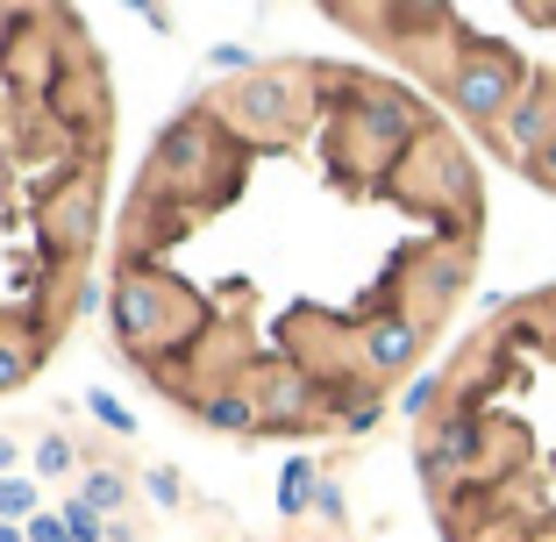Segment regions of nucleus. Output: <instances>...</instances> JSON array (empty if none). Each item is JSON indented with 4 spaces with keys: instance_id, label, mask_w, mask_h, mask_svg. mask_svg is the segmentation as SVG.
<instances>
[{
    "instance_id": "obj_18",
    "label": "nucleus",
    "mask_w": 556,
    "mask_h": 542,
    "mask_svg": "<svg viewBox=\"0 0 556 542\" xmlns=\"http://www.w3.org/2000/svg\"><path fill=\"white\" fill-rule=\"evenodd\" d=\"M207 65H214V72H250V50H243V43H214Z\"/></svg>"
},
{
    "instance_id": "obj_1",
    "label": "nucleus",
    "mask_w": 556,
    "mask_h": 542,
    "mask_svg": "<svg viewBox=\"0 0 556 542\" xmlns=\"http://www.w3.org/2000/svg\"><path fill=\"white\" fill-rule=\"evenodd\" d=\"M450 93H457V108L471 122H507L514 115V65L500 58V50H478L471 65L457 72V86H450Z\"/></svg>"
},
{
    "instance_id": "obj_17",
    "label": "nucleus",
    "mask_w": 556,
    "mask_h": 542,
    "mask_svg": "<svg viewBox=\"0 0 556 542\" xmlns=\"http://www.w3.org/2000/svg\"><path fill=\"white\" fill-rule=\"evenodd\" d=\"M300 407H307V386L300 378H278L271 400H264V414H300Z\"/></svg>"
},
{
    "instance_id": "obj_3",
    "label": "nucleus",
    "mask_w": 556,
    "mask_h": 542,
    "mask_svg": "<svg viewBox=\"0 0 556 542\" xmlns=\"http://www.w3.org/2000/svg\"><path fill=\"white\" fill-rule=\"evenodd\" d=\"M414 350H421V322H407V314H386V322H371V336H364V357H371L378 371L414 364Z\"/></svg>"
},
{
    "instance_id": "obj_14",
    "label": "nucleus",
    "mask_w": 556,
    "mask_h": 542,
    "mask_svg": "<svg viewBox=\"0 0 556 542\" xmlns=\"http://www.w3.org/2000/svg\"><path fill=\"white\" fill-rule=\"evenodd\" d=\"M364 122H371L378 136H407L414 129V115L400 108V100H371V108H364Z\"/></svg>"
},
{
    "instance_id": "obj_19",
    "label": "nucleus",
    "mask_w": 556,
    "mask_h": 542,
    "mask_svg": "<svg viewBox=\"0 0 556 542\" xmlns=\"http://www.w3.org/2000/svg\"><path fill=\"white\" fill-rule=\"evenodd\" d=\"M29 542H72V535H65V521H58V514H36V521H29Z\"/></svg>"
},
{
    "instance_id": "obj_4",
    "label": "nucleus",
    "mask_w": 556,
    "mask_h": 542,
    "mask_svg": "<svg viewBox=\"0 0 556 542\" xmlns=\"http://www.w3.org/2000/svg\"><path fill=\"white\" fill-rule=\"evenodd\" d=\"M507 136L528 150V157H535V150H549V143H556V93H528V100H514Z\"/></svg>"
},
{
    "instance_id": "obj_2",
    "label": "nucleus",
    "mask_w": 556,
    "mask_h": 542,
    "mask_svg": "<svg viewBox=\"0 0 556 542\" xmlns=\"http://www.w3.org/2000/svg\"><path fill=\"white\" fill-rule=\"evenodd\" d=\"M115 329L129 336V343L164 336V329H172V293H164L157 279H122V293H115Z\"/></svg>"
},
{
    "instance_id": "obj_12",
    "label": "nucleus",
    "mask_w": 556,
    "mask_h": 542,
    "mask_svg": "<svg viewBox=\"0 0 556 542\" xmlns=\"http://www.w3.org/2000/svg\"><path fill=\"white\" fill-rule=\"evenodd\" d=\"M72 471V436H43L36 443V478H65Z\"/></svg>"
},
{
    "instance_id": "obj_22",
    "label": "nucleus",
    "mask_w": 556,
    "mask_h": 542,
    "mask_svg": "<svg viewBox=\"0 0 556 542\" xmlns=\"http://www.w3.org/2000/svg\"><path fill=\"white\" fill-rule=\"evenodd\" d=\"M0 478H15V436H0Z\"/></svg>"
},
{
    "instance_id": "obj_13",
    "label": "nucleus",
    "mask_w": 556,
    "mask_h": 542,
    "mask_svg": "<svg viewBox=\"0 0 556 542\" xmlns=\"http://www.w3.org/2000/svg\"><path fill=\"white\" fill-rule=\"evenodd\" d=\"M86 407H93V421H108V428H115V436H136V414L122 407L115 393H100V386H93V393H86Z\"/></svg>"
},
{
    "instance_id": "obj_9",
    "label": "nucleus",
    "mask_w": 556,
    "mask_h": 542,
    "mask_svg": "<svg viewBox=\"0 0 556 542\" xmlns=\"http://www.w3.org/2000/svg\"><path fill=\"white\" fill-rule=\"evenodd\" d=\"M257 414L264 407H257V400H243V393H214L207 400V421L214 428H257Z\"/></svg>"
},
{
    "instance_id": "obj_21",
    "label": "nucleus",
    "mask_w": 556,
    "mask_h": 542,
    "mask_svg": "<svg viewBox=\"0 0 556 542\" xmlns=\"http://www.w3.org/2000/svg\"><path fill=\"white\" fill-rule=\"evenodd\" d=\"M535 179H542V186H556V143H549V150H535Z\"/></svg>"
},
{
    "instance_id": "obj_5",
    "label": "nucleus",
    "mask_w": 556,
    "mask_h": 542,
    "mask_svg": "<svg viewBox=\"0 0 556 542\" xmlns=\"http://www.w3.org/2000/svg\"><path fill=\"white\" fill-rule=\"evenodd\" d=\"M314 500H321V478H314L307 457H286V471H278V514H307Z\"/></svg>"
},
{
    "instance_id": "obj_6",
    "label": "nucleus",
    "mask_w": 556,
    "mask_h": 542,
    "mask_svg": "<svg viewBox=\"0 0 556 542\" xmlns=\"http://www.w3.org/2000/svg\"><path fill=\"white\" fill-rule=\"evenodd\" d=\"M471 450H478L471 421H442L435 443H428V471H457V464H471Z\"/></svg>"
},
{
    "instance_id": "obj_23",
    "label": "nucleus",
    "mask_w": 556,
    "mask_h": 542,
    "mask_svg": "<svg viewBox=\"0 0 556 542\" xmlns=\"http://www.w3.org/2000/svg\"><path fill=\"white\" fill-rule=\"evenodd\" d=\"M0 542H29V528H15V521H0Z\"/></svg>"
},
{
    "instance_id": "obj_8",
    "label": "nucleus",
    "mask_w": 556,
    "mask_h": 542,
    "mask_svg": "<svg viewBox=\"0 0 556 542\" xmlns=\"http://www.w3.org/2000/svg\"><path fill=\"white\" fill-rule=\"evenodd\" d=\"M36 478H0V521H15V528H29L36 521Z\"/></svg>"
},
{
    "instance_id": "obj_24",
    "label": "nucleus",
    "mask_w": 556,
    "mask_h": 542,
    "mask_svg": "<svg viewBox=\"0 0 556 542\" xmlns=\"http://www.w3.org/2000/svg\"><path fill=\"white\" fill-rule=\"evenodd\" d=\"M542 542H556V535H542Z\"/></svg>"
},
{
    "instance_id": "obj_11",
    "label": "nucleus",
    "mask_w": 556,
    "mask_h": 542,
    "mask_svg": "<svg viewBox=\"0 0 556 542\" xmlns=\"http://www.w3.org/2000/svg\"><path fill=\"white\" fill-rule=\"evenodd\" d=\"M58 521H65V535H72V542H100V535H108V521H100L86 500H65V507H58Z\"/></svg>"
},
{
    "instance_id": "obj_7",
    "label": "nucleus",
    "mask_w": 556,
    "mask_h": 542,
    "mask_svg": "<svg viewBox=\"0 0 556 542\" xmlns=\"http://www.w3.org/2000/svg\"><path fill=\"white\" fill-rule=\"evenodd\" d=\"M286 108H293V100H286V86H278V79H257L243 93V115L257 122V129H278V122H286Z\"/></svg>"
},
{
    "instance_id": "obj_16",
    "label": "nucleus",
    "mask_w": 556,
    "mask_h": 542,
    "mask_svg": "<svg viewBox=\"0 0 556 542\" xmlns=\"http://www.w3.org/2000/svg\"><path fill=\"white\" fill-rule=\"evenodd\" d=\"M143 486H150V500H157V507H179V471H172V464H150V471H143Z\"/></svg>"
},
{
    "instance_id": "obj_20",
    "label": "nucleus",
    "mask_w": 556,
    "mask_h": 542,
    "mask_svg": "<svg viewBox=\"0 0 556 542\" xmlns=\"http://www.w3.org/2000/svg\"><path fill=\"white\" fill-rule=\"evenodd\" d=\"M428 407H435V378H414L407 386V414H428Z\"/></svg>"
},
{
    "instance_id": "obj_10",
    "label": "nucleus",
    "mask_w": 556,
    "mask_h": 542,
    "mask_svg": "<svg viewBox=\"0 0 556 542\" xmlns=\"http://www.w3.org/2000/svg\"><path fill=\"white\" fill-rule=\"evenodd\" d=\"M79 500H86V507L100 514V521H108V514H115L122 500H129V486H122L115 471H93V478H86V493H79Z\"/></svg>"
},
{
    "instance_id": "obj_15",
    "label": "nucleus",
    "mask_w": 556,
    "mask_h": 542,
    "mask_svg": "<svg viewBox=\"0 0 556 542\" xmlns=\"http://www.w3.org/2000/svg\"><path fill=\"white\" fill-rule=\"evenodd\" d=\"M22 378H29V350H22L15 336H0V393H8V386H22Z\"/></svg>"
}]
</instances>
